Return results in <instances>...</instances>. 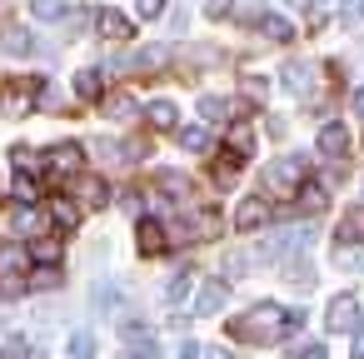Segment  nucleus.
Here are the masks:
<instances>
[{"instance_id":"1","label":"nucleus","mask_w":364,"mask_h":359,"mask_svg":"<svg viewBox=\"0 0 364 359\" xmlns=\"http://www.w3.org/2000/svg\"><path fill=\"white\" fill-rule=\"evenodd\" d=\"M304 324V309H284V304H274V299H259V304H250L245 314H235L230 324H225V334L235 339V344H279V339H289L294 329Z\"/></svg>"},{"instance_id":"2","label":"nucleus","mask_w":364,"mask_h":359,"mask_svg":"<svg viewBox=\"0 0 364 359\" xmlns=\"http://www.w3.org/2000/svg\"><path fill=\"white\" fill-rule=\"evenodd\" d=\"M304 180H309V165H304L299 155H279V160L264 165V185H269V195H279V200H294V195L304 190Z\"/></svg>"},{"instance_id":"3","label":"nucleus","mask_w":364,"mask_h":359,"mask_svg":"<svg viewBox=\"0 0 364 359\" xmlns=\"http://www.w3.org/2000/svg\"><path fill=\"white\" fill-rule=\"evenodd\" d=\"M41 170H46L50 180H80V175H85V145H75V140L50 145V150L41 155Z\"/></svg>"},{"instance_id":"4","label":"nucleus","mask_w":364,"mask_h":359,"mask_svg":"<svg viewBox=\"0 0 364 359\" xmlns=\"http://www.w3.org/2000/svg\"><path fill=\"white\" fill-rule=\"evenodd\" d=\"M269 225H274V200L269 195H245L235 205V230L255 235V230H269Z\"/></svg>"},{"instance_id":"5","label":"nucleus","mask_w":364,"mask_h":359,"mask_svg":"<svg viewBox=\"0 0 364 359\" xmlns=\"http://www.w3.org/2000/svg\"><path fill=\"white\" fill-rule=\"evenodd\" d=\"M324 329H329V334H354V329H364L359 299H354V294H334L329 309H324Z\"/></svg>"},{"instance_id":"6","label":"nucleus","mask_w":364,"mask_h":359,"mask_svg":"<svg viewBox=\"0 0 364 359\" xmlns=\"http://www.w3.org/2000/svg\"><path fill=\"white\" fill-rule=\"evenodd\" d=\"M135 250H140L145 259H160V254L170 250V230H165V220L145 215V220L135 225Z\"/></svg>"},{"instance_id":"7","label":"nucleus","mask_w":364,"mask_h":359,"mask_svg":"<svg viewBox=\"0 0 364 359\" xmlns=\"http://www.w3.org/2000/svg\"><path fill=\"white\" fill-rule=\"evenodd\" d=\"M90 21H95V31H100L105 41H130V36H135V21H130L125 11H115V6H100Z\"/></svg>"},{"instance_id":"8","label":"nucleus","mask_w":364,"mask_h":359,"mask_svg":"<svg viewBox=\"0 0 364 359\" xmlns=\"http://www.w3.org/2000/svg\"><path fill=\"white\" fill-rule=\"evenodd\" d=\"M255 105H240V100H220V95H205L200 100V120H205V130L210 125H230L235 115H250Z\"/></svg>"},{"instance_id":"9","label":"nucleus","mask_w":364,"mask_h":359,"mask_svg":"<svg viewBox=\"0 0 364 359\" xmlns=\"http://www.w3.org/2000/svg\"><path fill=\"white\" fill-rule=\"evenodd\" d=\"M115 195H110V180H100V175H80L75 180V205L80 210H105Z\"/></svg>"},{"instance_id":"10","label":"nucleus","mask_w":364,"mask_h":359,"mask_svg":"<svg viewBox=\"0 0 364 359\" xmlns=\"http://www.w3.org/2000/svg\"><path fill=\"white\" fill-rule=\"evenodd\" d=\"M225 299H230V279H200L195 284V314H220L225 309Z\"/></svg>"},{"instance_id":"11","label":"nucleus","mask_w":364,"mask_h":359,"mask_svg":"<svg viewBox=\"0 0 364 359\" xmlns=\"http://www.w3.org/2000/svg\"><path fill=\"white\" fill-rule=\"evenodd\" d=\"M0 220H6V230H11V235H31V240H36V230H41V220H46V215H41L36 205H21V200H16V205L0 210Z\"/></svg>"},{"instance_id":"12","label":"nucleus","mask_w":364,"mask_h":359,"mask_svg":"<svg viewBox=\"0 0 364 359\" xmlns=\"http://www.w3.org/2000/svg\"><path fill=\"white\" fill-rule=\"evenodd\" d=\"M165 65H170V50H165V45H140V50L125 60L130 75H155V70H165Z\"/></svg>"},{"instance_id":"13","label":"nucleus","mask_w":364,"mask_h":359,"mask_svg":"<svg viewBox=\"0 0 364 359\" xmlns=\"http://www.w3.org/2000/svg\"><path fill=\"white\" fill-rule=\"evenodd\" d=\"M319 155L344 165V155H349V130H344L339 120H324V130H319Z\"/></svg>"},{"instance_id":"14","label":"nucleus","mask_w":364,"mask_h":359,"mask_svg":"<svg viewBox=\"0 0 364 359\" xmlns=\"http://www.w3.org/2000/svg\"><path fill=\"white\" fill-rule=\"evenodd\" d=\"M46 220L55 225V235H70V230L80 225V205H75L70 195H55V200L46 205Z\"/></svg>"},{"instance_id":"15","label":"nucleus","mask_w":364,"mask_h":359,"mask_svg":"<svg viewBox=\"0 0 364 359\" xmlns=\"http://www.w3.org/2000/svg\"><path fill=\"white\" fill-rule=\"evenodd\" d=\"M220 235V215L215 210H200L185 220V230H170V240H215Z\"/></svg>"},{"instance_id":"16","label":"nucleus","mask_w":364,"mask_h":359,"mask_svg":"<svg viewBox=\"0 0 364 359\" xmlns=\"http://www.w3.org/2000/svg\"><path fill=\"white\" fill-rule=\"evenodd\" d=\"M349 245H364V205H354L334 230V250H349Z\"/></svg>"},{"instance_id":"17","label":"nucleus","mask_w":364,"mask_h":359,"mask_svg":"<svg viewBox=\"0 0 364 359\" xmlns=\"http://www.w3.org/2000/svg\"><path fill=\"white\" fill-rule=\"evenodd\" d=\"M255 26H259V36H264V41H274V45H289V41L299 36V31H294V26H289L284 16H274V11H264V16H259Z\"/></svg>"},{"instance_id":"18","label":"nucleus","mask_w":364,"mask_h":359,"mask_svg":"<svg viewBox=\"0 0 364 359\" xmlns=\"http://www.w3.org/2000/svg\"><path fill=\"white\" fill-rule=\"evenodd\" d=\"M294 205H299L304 215H319V210L329 205V190H324V180H304V190L294 195Z\"/></svg>"},{"instance_id":"19","label":"nucleus","mask_w":364,"mask_h":359,"mask_svg":"<svg viewBox=\"0 0 364 359\" xmlns=\"http://www.w3.org/2000/svg\"><path fill=\"white\" fill-rule=\"evenodd\" d=\"M26 259H31V264H46V269H55V264H60V240H46V235H41V240H31V245H26Z\"/></svg>"},{"instance_id":"20","label":"nucleus","mask_w":364,"mask_h":359,"mask_svg":"<svg viewBox=\"0 0 364 359\" xmlns=\"http://www.w3.org/2000/svg\"><path fill=\"white\" fill-rule=\"evenodd\" d=\"M279 80H284V90L304 95V90H309V80H314V70H309V60H289V65L279 70Z\"/></svg>"},{"instance_id":"21","label":"nucleus","mask_w":364,"mask_h":359,"mask_svg":"<svg viewBox=\"0 0 364 359\" xmlns=\"http://www.w3.org/2000/svg\"><path fill=\"white\" fill-rule=\"evenodd\" d=\"M145 120H150L155 130H180V110H175L170 100H150V105H145Z\"/></svg>"},{"instance_id":"22","label":"nucleus","mask_w":364,"mask_h":359,"mask_svg":"<svg viewBox=\"0 0 364 359\" xmlns=\"http://www.w3.org/2000/svg\"><path fill=\"white\" fill-rule=\"evenodd\" d=\"M225 155H235L240 165L255 155V135H250V125H230V140H225Z\"/></svg>"},{"instance_id":"23","label":"nucleus","mask_w":364,"mask_h":359,"mask_svg":"<svg viewBox=\"0 0 364 359\" xmlns=\"http://www.w3.org/2000/svg\"><path fill=\"white\" fill-rule=\"evenodd\" d=\"M185 190H190V180H185L180 170H160V175H155V195H160V200H185Z\"/></svg>"},{"instance_id":"24","label":"nucleus","mask_w":364,"mask_h":359,"mask_svg":"<svg viewBox=\"0 0 364 359\" xmlns=\"http://www.w3.org/2000/svg\"><path fill=\"white\" fill-rule=\"evenodd\" d=\"M75 95H80V100H100V95H105V75H100L95 65H85V70L75 75Z\"/></svg>"},{"instance_id":"25","label":"nucleus","mask_w":364,"mask_h":359,"mask_svg":"<svg viewBox=\"0 0 364 359\" xmlns=\"http://www.w3.org/2000/svg\"><path fill=\"white\" fill-rule=\"evenodd\" d=\"M175 140H180V150H190V155H205V150H210V130H205V125H180Z\"/></svg>"},{"instance_id":"26","label":"nucleus","mask_w":364,"mask_h":359,"mask_svg":"<svg viewBox=\"0 0 364 359\" xmlns=\"http://www.w3.org/2000/svg\"><path fill=\"white\" fill-rule=\"evenodd\" d=\"M0 359H46V354H41L26 334H11V339H6V349H0Z\"/></svg>"},{"instance_id":"27","label":"nucleus","mask_w":364,"mask_h":359,"mask_svg":"<svg viewBox=\"0 0 364 359\" xmlns=\"http://www.w3.org/2000/svg\"><path fill=\"white\" fill-rule=\"evenodd\" d=\"M0 45H6L11 55H31V50H36V41H31V31H21V26H11L6 36H0Z\"/></svg>"},{"instance_id":"28","label":"nucleus","mask_w":364,"mask_h":359,"mask_svg":"<svg viewBox=\"0 0 364 359\" xmlns=\"http://www.w3.org/2000/svg\"><path fill=\"white\" fill-rule=\"evenodd\" d=\"M190 289H195V274H190V269H180V274L165 284V299H170V304H185V299H190Z\"/></svg>"},{"instance_id":"29","label":"nucleus","mask_w":364,"mask_h":359,"mask_svg":"<svg viewBox=\"0 0 364 359\" xmlns=\"http://www.w3.org/2000/svg\"><path fill=\"white\" fill-rule=\"evenodd\" d=\"M31 16L36 21H65L70 6H65V0H31Z\"/></svg>"},{"instance_id":"30","label":"nucleus","mask_w":364,"mask_h":359,"mask_svg":"<svg viewBox=\"0 0 364 359\" xmlns=\"http://www.w3.org/2000/svg\"><path fill=\"white\" fill-rule=\"evenodd\" d=\"M36 195H41V180L31 170H16V200L21 205H36Z\"/></svg>"},{"instance_id":"31","label":"nucleus","mask_w":364,"mask_h":359,"mask_svg":"<svg viewBox=\"0 0 364 359\" xmlns=\"http://www.w3.org/2000/svg\"><path fill=\"white\" fill-rule=\"evenodd\" d=\"M284 279H289V284H299V289H309V284H314L309 259H284Z\"/></svg>"},{"instance_id":"32","label":"nucleus","mask_w":364,"mask_h":359,"mask_svg":"<svg viewBox=\"0 0 364 359\" xmlns=\"http://www.w3.org/2000/svg\"><path fill=\"white\" fill-rule=\"evenodd\" d=\"M21 294H26V274H21V269H6V274H0V299L11 304V299H21Z\"/></svg>"},{"instance_id":"33","label":"nucleus","mask_w":364,"mask_h":359,"mask_svg":"<svg viewBox=\"0 0 364 359\" xmlns=\"http://www.w3.org/2000/svg\"><path fill=\"white\" fill-rule=\"evenodd\" d=\"M105 100V115H115V120H125V115H135V100L125 95V90H115V95H100Z\"/></svg>"},{"instance_id":"34","label":"nucleus","mask_w":364,"mask_h":359,"mask_svg":"<svg viewBox=\"0 0 364 359\" xmlns=\"http://www.w3.org/2000/svg\"><path fill=\"white\" fill-rule=\"evenodd\" d=\"M70 359H95V339H90V329H75V334H70Z\"/></svg>"},{"instance_id":"35","label":"nucleus","mask_w":364,"mask_h":359,"mask_svg":"<svg viewBox=\"0 0 364 359\" xmlns=\"http://www.w3.org/2000/svg\"><path fill=\"white\" fill-rule=\"evenodd\" d=\"M120 359H160V344L155 339H135V344L120 349Z\"/></svg>"},{"instance_id":"36","label":"nucleus","mask_w":364,"mask_h":359,"mask_svg":"<svg viewBox=\"0 0 364 359\" xmlns=\"http://www.w3.org/2000/svg\"><path fill=\"white\" fill-rule=\"evenodd\" d=\"M60 284V269H36V274H26V289H55Z\"/></svg>"},{"instance_id":"37","label":"nucleus","mask_w":364,"mask_h":359,"mask_svg":"<svg viewBox=\"0 0 364 359\" xmlns=\"http://www.w3.org/2000/svg\"><path fill=\"white\" fill-rule=\"evenodd\" d=\"M0 264H6V269H26L31 259H26V245H6V250H0Z\"/></svg>"},{"instance_id":"38","label":"nucleus","mask_w":364,"mask_h":359,"mask_svg":"<svg viewBox=\"0 0 364 359\" xmlns=\"http://www.w3.org/2000/svg\"><path fill=\"white\" fill-rule=\"evenodd\" d=\"M165 6H170V0H135L140 21H155V16H165Z\"/></svg>"},{"instance_id":"39","label":"nucleus","mask_w":364,"mask_h":359,"mask_svg":"<svg viewBox=\"0 0 364 359\" xmlns=\"http://www.w3.org/2000/svg\"><path fill=\"white\" fill-rule=\"evenodd\" d=\"M245 90H250V95H264L269 80H264V75H245Z\"/></svg>"},{"instance_id":"40","label":"nucleus","mask_w":364,"mask_h":359,"mask_svg":"<svg viewBox=\"0 0 364 359\" xmlns=\"http://www.w3.org/2000/svg\"><path fill=\"white\" fill-rule=\"evenodd\" d=\"M210 16H215V21H225V16H230V0H210Z\"/></svg>"},{"instance_id":"41","label":"nucleus","mask_w":364,"mask_h":359,"mask_svg":"<svg viewBox=\"0 0 364 359\" xmlns=\"http://www.w3.org/2000/svg\"><path fill=\"white\" fill-rule=\"evenodd\" d=\"M299 359H324V344H304V349H299Z\"/></svg>"},{"instance_id":"42","label":"nucleus","mask_w":364,"mask_h":359,"mask_svg":"<svg viewBox=\"0 0 364 359\" xmlns=\"http://www.w3.org/2000/svg\"><path fill=\"white\" fill-rule=\"evenodd\" d=\"M180 359H200V344H190V339H185V344H180Z\"/></svg>"},{"instance_id":"43","label":"nucleus","mask_w":364,"mask_h":359,"mask_svg":"<svg viewBox=\"0 0 364 359\" xmlns=\"http://www.w3.org/2000/svg\"><path fill=\"white\" fill-rule=\"evenodd\" d=\"M349 105H354V115L364 120V90H354V95H349Z\"/></svg>"},{"instance_id":"44","label":"nucleus","mask_w":364,"mask_h":359,"mask_svg":"<svg viewBox=\"0 0 364 359\" xmlns=\"http://www.w3.org/2000/svg\"><path fill=\"white\" fill-rule=\"evenodd\" d=\"M349 359H364V329H354V354Z\"/></svg>"},{"instance_id":"45","label":"nucleus","mask_w":364,"mask_h":359,"mask_svg":"<svg viewBox=\"0 0 364 359\" xmlns=\"http://www.w3.org/2000/svg\"><path fill=\"white\" fill-rule=\"evenodd\" d=\"M205 359H235V354H230V349H225V344H215V349H210V354H205Z\"/></svg>"},{"instance_id":"46","label":"nucleus","mask_w":364,"mask_h":359,"mask_svg":"<svg viewBox=\"0 0 364 359\" xmlns=\"http://www.w3.org/2000/svg\"><path fill=\"white\" fill-rule=\"evenodd\" d=\"M354 11H359V16H364V0H354Z\"/></svg>"}]
</instances>
